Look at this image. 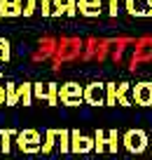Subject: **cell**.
Wrapping results in <instances>:
<instances>
[{
  "label": "cell",
  "instance_id": "cell-1",
  "mask_svg": "<svg viewBox=\"0 0 152 160\" xmlns=\"http://www.w3.org/2000/svg\"><path fill=\"white\" fill-rule=\"evenodd\" d=\"M14 146L26 155H33V153H40L42 148V139H40V132L33 130V127H26V130H19L14 137Z\"/></svg>",
  "mask_w": 152,
  "mask_h": 160
},
{
  "label": "cell",
  "instance_id": "cell-2",
  "mask_svg": "<svg viewBox=\"0 0 152 160\" xmlns=\"http://www.w3.org/2000/svg\"><path fill=\"white\" fill-rule=\"evenodd\" d=\"M59 101L63 106H70V108L84 104V87L80 85V82H75V80L59 85Z\"/></svg>",
  "mask_w": 152,
  "mask_h": 160
},
{
  "label": "cell",
  "instance_id": "cell-3",
  "mask_svg": "<svg viewBox=\"0 0 152 160\" xmlns=\"http://www.w3.org/2000/svg\"><path fill=\"white\" fill-rule=\"evenodd\" d=\"M122 146L129 153H143L147 148V134L143 130H129L122 134Z\"/></svg>",
  "mask_w": 152,
  "mask_h": 160
},
{
  "label": "cell",
  "instance_id": "cell-4",
  "mask_svg": "<svg viewBox=\"0 0 152 160\" xmlns=\"http://www.w3.org/2000/svg\"><path fill=\"white\" fill-rule=\"evenodd\" d=\"M33 99H40V101H47L49 106H56L59 104V85L56 82H33Z\"/></svg>",
  "mask_w": 152,
  "mask_h": 160
},
{
  "label": "cell",
  "instance_id": "cell-5",
  "mask_svg": "<svg viewBox=\"0 0 152 160\" xmlns=\"http://www.w3.org/2000/svg\"><path fill=\"white\" fill-rule=\"evenodd\" d=\"M94 151V134H82L80 130H70V153H91Z\"/></svg>",
  "mask_w": 152,
  "mask_h": 160
},
{
  "label": "cell",
  "instance_id": "cell-6",
  "mask_svg": "<svg viewBox=\"0 0 152 160\" xmlns=\"http://www.w3.org/2000/svg\"><path fill=\"white\" fill-rule=\"evenodd\" d=\"M84 104L89 106H103L105 104V82H89L84 85Z\"/></svg>",
  "mask_w": 152,
  "mask_h": 160
},
{
  "label": "cell",
  "instance_id": "cell-7",
  "mask_svg": "<svg viewBox=\"0 0 152 160\" xmlns=\"http://www.w3.org/2000/svg\"><path fill=\"white\" fill-rule=\"evenodd\" d=\"M131 101L138 106H152V82H138V85H133Z\"/></svg>",
  "mask_w": 152,
  "mask_h": 160
},
{
  "label": "cell",
  "instance_id": "cell-8",
  "mask_svg": "<svg viewBox=\"0 0 152 160\" xmlns=\"http://www.w3.org/2000/svg\"><path fill=\"white\" fill-rule=\"evenodd\" d=\"M75 17L77 0H52V17Z\"/></svg>",
  "mask_w": 152,
  "mask_h": 160
},
{
  "label": "cell",
  "instance_id": "cell-9",
  "mask_svg": "<svg viewBox=\"0 0 152 160\" xmlns=\"http://www.w3.org/2000/svg\"><path fill=\"white\" fill-rule=\"evenodd\" d=\"M77 12L82 17L94 19V17H98L103 12V0H77Z\"/></svg>",
  "mask_w": 152,
  "mask_h": 160
},
{
  "label": "cell",
  "instance_id": "cell-10",
  "mask_svg": "<svg viewBox=\"0 0 152 160\" xmlns=\"http://www.w3.org/2000/svg\"><path fill=\"white\" fill-rule=\"evenodd\" d=\"M127 12L131 17H152V10L147 7V0H127Z\"/></svg>",
  "mask_w": 152,
  "mask_h": 160
},
{
  "label": "cell",
  "instance_id": "cell-11",
  "mask_svg": "<svg viewBox=\"0 0 152 160\" xmlns=\"http://www.w3.org/2000/svg\"><path fill=\"white\" fill-rule=\"evenodd\" d=\"M14 137H16V130H12V127H2L0 130V153H10L12 146H14Z\"/></svg>",
  "mask_w": 152,
  "mask_h": 160
},
{
  "label": "cell",
  "instance_id": "cell-12",
  "mask_svg": "<svg viewBox=\"0 0 152 160\" xmlns=\"http://www.w3.org/2000/svg\"><path fill=\"white\" fill-rule=\"evenodd\" d=\"M16 87H19V104L30 106L33 104V82H21Z\"/></svg>",
  "mask_w": 152,
  "mask_h": 160
},
{
  "label": "cell",
  "instance_id": "cell-13",
  "mask_svg": "<svg viewBox=\"0 0 152 160\" xmlns=\"http://www.w3.org/2000/svg\"><path fill=\"white\" fill-rule=\"evenodd\" d=\"M56 146L61 153H70V130H56Z\"/></svg>",
  "mask_w": 152,
  "mask_h": 160
},
{
  "label": "cell",
  "instance_id": "cell-14",
  "mask_svg": "<svg viewBox=\"0 0 152 160\" xmlns=\"http://www.w3.org/2000/svg\"><path fill=\"white\" fill-rule=\"evenodd\" d=\"M5 104L7 106L19 104V87H16V82H5Z\"/></svg>",
  "mask_w": 152,
  "mask_h": 160
},
{
  "label": "cell",
  "instance_id": "cell-15",
  "mask_svg": "<svg viewBox=\"0 0 152 160\" xmlns=\"http://www.w3.org/2000/svg\"><path fill=\"white\" fill-rule=\"evenodd\" d=\"M94 151H96V153L108 151V132H103V130L94 132Z\"/></svg>",
  "mask_w": 152,
  "mask_h": 160
},
{
  "label": "cell",
  "instance_id": "cell-16",
  "mask_svg": "<svg viewBox=\"0 0 152 160\" xmlns=\"http://www.w3.org/2000/svg\"><path fill=\"white\" fill-rule=\"evenodd\" d=\"M54 148H56V130H47V132H44V141H42V148H40V151H42L44 155H49Z\"/></svg>",
  "mask_w": 152,
  "mask_h": 160
},
{
  "label": "cell",
  "instance_id": "cell-17",
  "mask_svg": "<svg viewBox=\"0 0 152 160\" xmlns=\"http://www.w3.org/2000/svg\"><path fill=\"white\" fill-rule=\"evenodd\" d=\"M129 90H131L129 82H119V85H117V104L119 106H131L133 104V101L129 99Z\"/></svg>",
  "mask_w": 152,
  "mask_h": 160
},
{
  "label": "cell",
  "instance_id": "cell-18",
  "mask_svg": "<svg viewBox=\"0 0 152 160\" xmlns=\"http://www.w3.org/2000/svg\"><path fill=\"white\" fill-rule=\"evenodd\" d=\"M105 106H117V82H105Z\"/></svg>",
  "mask_w": 152,
  "mask_h": 160
},
{
  "label": "cell",
  "instance_id": "cell-19",
  "mask_svg": "<svg viewBox=\"0 0 152 160\" xmlns=\"http://www.w3.org/2000/svg\"><path fill=\"white\" fill-rule=\"evenodd\" d=\"M119 141H122V137L117 134V130H108V151L110 153H117Z\"/></svg>",
  "mask_w": 152,
  "mask_h": 160
},
{
  "label": "cell",
  "instance_id": "cell-20",
  "mask_svg": "<svg viewBox=\"0 0 152 160\" xmlns=\"http://www.w3.org/2000/svg\"><path fill=\"white\" fill-rule=\"evenodd\" d=\"M12 59V47H10V40L0 38V64H5V61Z\"/></svg>",
  "mask_w": 152,
  "mask_h": 160
},
{
  "label": "cell",
  "instance_id": "cell-21",
  "mask_svg": "<svg viewBox=\"0 0 152 160\" xmlns=\"http://www.w3.org/2000/svg\"><path fill=\"white\" fill-rule=\"evenodd\" d=\"M38 2V12L42 17H52V0H35Z\"/></svg>",
  "mask_w": 152,
  "mask_h": 160
},
{
  "label": "cell",
  "instance_id": "cell-22",
  "mask_svg": "<svg viewBox=\"0 0 152 160\" xmlns=\"http://www.w3.org/2000/svg\"><path fill=\"white\" fill-rule=\"evenodd\" d=\"M38 12V2L35 0H26V7H24V17H33Z\"/></svg>",
  "mask_w": 152,
  "mask_h": 160
},
{
  "label": "cell",
  "instance_id": "cell-23",
  "mask_svg": "<svg viewBox=\"0 0 152 160\" xmlns=\"http://www.w3.org/2000/svg\"><path fill=\"white\" fill-rule=\"evenodd\" d=\"M117 12H119V0H108V14L117 17Z\"/></svg>",
  "mask_w": 152,
  "mask_h": 160
},
{
  "label": "cell",
  "instance_id": "cell-24",
  "mask_svg": "<svg viewBox=\"0 0 152 160\" xmlns=\"http://www.w3.org/2000/svg\"><path fill=\"white\" fill-rule=\"evenodd\" d=\"M0 7H21V0H0Z\"/></svg>",
  "mask_w": 152,
  "mask_h": 160
},
{
  "label": "cell",
  "instance_id": "cell-25",
  "mask_svg": "<svg viewBox=\"0 0 152 160\" xmlns=\"http://www.w3.org/2000/svg\"><path fill=\"white\" fill-rule=\"evenodd\" d=\"M0 104H5V85H0Z\"/></svg>",
  "mask_w": 152,
  "mask_h": 160
},
{
  "label": "cell",
  "instance_id": "cell-26",
  "mask_svg": "<svg viewBox=\"0 0 152 160\" xmlns=\"http://www.w3.org/2000/svg\"><path fill=\"white\" fill-rule=\"evenodd\" d=\"M147 7H150V10H152V0H147Z\"/></svg>",
  "mask_w": 152,
  "mask_h": 160
},
{
  "label": "cell",
  "instance_id": "cell-27",
  "mask_svg": "<svg viewBox=\"0 0 152 160\" xmlns=\"http://www.w3.org/2000/svg\"><path fill=\"white\" fill-rule=\"evenodd\" d=\"M0 80H2V73H0Z\"/></svg>",
  "mask_w": 152,
  "mask_h": 160
}]
</instances>
